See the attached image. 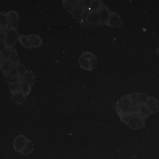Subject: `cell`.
<instances>
[{"label": "cell", "instance_id": "1", "mask_svg": "<svg viewBox=\"0 0 159 159\" xmlns=\"http://www.w3.org/2000/svg\"><path fill=\"white\" fill-rule=\"evenodd\" d=\"M121 120L133 130H138L145 126V119L139 113L134 112L132 114L120 116Z\"/></svg>", "mask_w": 159, "mask_h": 159}, {"label": "cell", "instance_id": "2", "mask_svg": "<svg viewBox=\"0 0 159 159\" xmlns=\"http://www.w3.org/2000/svg\"><path fill=\"white\" fill-rule=\"evenodd\" d=\"M78 63L82 69L87 71H92L97 66L98 59L93 53L84 52L79 57Z\"/></svg>", "mask_w": 159, "mask_h": 159}, {"label": "cell", "instance_id": "3", "mask_svg": "<svg viewBox=\"0 0 159 159\" xmlns=\"http://www.w3.org/2000/svg\"><path fill=\"white\" fill-rule=\"evenodd\" d=\"M136 109L129 95L122 97L116 104V109L119 116L132 114L136 111Z\"/></svg>", "mask_w": 159, "mask_h": 159}, {"label": "cell", "instance_id": "4", "mask_svg": "<svg viewBox=\"0 0 159 159\" xmlns=\"http://www.w3.org/2000/svg\"><path fill=\"white\" fill-rule=\"evenodd\" d=\"M19 39L18 32L16 29L8 28L5 31V38L4 42L6 47L12 48Z\"/></svg>", "mask_w": 159, "mask_h": 159}, {"label": "cell", "instance_id": "5", "mask_svg": "<svg viewBox=\"0 0 159 159\" xmlns=\"http://www.w3.org/2000/svg\"><path fill=\"white\" fill-rule=\"evenodd\" d=\"M129 96L136 107L140 105L146 104L149 98V97L144 93H132L129 94Z\"/></svg>", "mask_w": 159, "mask_h": 159}, {"label": "cell", "instance_id": "6", "mask_svg": "<svg viewBox=\"0 0 159 159\" xmlns=\"http://www.w3.org/2000/svg\"><path fill=\"white\" fill-rule=\"evenodd\" d=\"M28 140H29V139H27L24 135L20 134V135H17L14 140V150L16 152L21 153V152L25 148V147L28 142Z\"/></svg>", "mask_w": 159, "mask_h": 159}, {"label": "cell", "instance_id": "7", "mask_svg": "<svg viewBox=\"0 0 159 159\" xmlns=\"http://www.w3.org/2000/svg\"><path fill=\"white\" fill-rule=\"evenodd\" d=\"M8 20V28L16 29L19 20V16L16 11H9L6 14Z\"/></svg>", "mask_w": 159, "mask_h": 159}, {"label": "cell", "instance_id": "8", "mask_svg": "<svg viewBox=\"0 0 159 159\" xmlns=\"http://www.w3.org/2000/svg\"><path fill=\"white\" fill-rule=\"evenodd\" d=\"M112 12H111L109 9L104 5L101 9L99 11V24L100 25H106L109 17Z\"/></svg>", "mask_w": 159, "mask_h": 159}, {"label": "cell", "instance_id": "9", "mask_svg": "<svg viewBox=\"0 0 159 159\" xmlns=\"http://www.w3.org/2000/svg\"><path fill=\"white\" fill-rule=\"evenodd\" d=\"M28 38L29 40L30 44L34 48H38L42 45L43 40L42 38L36 34H30L28 35Z\"/></svg>", "mask_w": 159, "mask_h": 159}, {"label": "cell", "instance_id": "10", "mask_svg": "<svg viewBox=\"0 0 159 159\" xmlns=\"http://www.w3.org/2000/svg\"><path fill=\"white\" fill-rule=\"evenodd\" d=\"M121 24H122V20L120 16L117 13L112 12L106 25L109 26L116 27V26L120 25Z\"/></svg>", "mask_w": 159, "mask_h": 159}, {"label": "cell", "instance_id": "11", "mask_svg": "<svg viewBox=\"0 0 159 159\" xmlns=\"http://www.w3.org/2000/svg\"><path fill=\"white\" fill-rule=\"evenodd\" d=\"M27 95L22 92L20 90L12 94V100L17 104H22L25 102L27 99Z\"/></svg>", "mask_w": 159, "mask_h": 159}, {"label": "cell", "instance_id": "12", "mask_svg": "<svg viewBox=\"0 0 159 159\" xmlns=\"http://www.w3.org/2000/svg\"><path fill=\"white\" fill-rule=\"evenodd\" d=\"M14 65H14L10 59L3 60L2 63L0 64V70L6 76Z\"/></svg>", "mask_w": 159, "mask_h": 159}, {"label": "cell", "instance_id": "13", "mask_svg": "<svg viewBox=\"0 0 159 159\" xmlns=\"http://www.w3.org/2000/svg\"><path fill=\"white\" fill-rule=\"evenodd\" d=\"M86 21L91 25H100L99 12L90 11Z\"/></svg>", "mask_w": 159, "mask_h": 159}, {"label": "cell", "instance_id": "14", "mask_svg": "<svg viewBox=\"0 0 159 159\" xmlns=\"http://www.w3.org/2000/svg\"><path fill=\"white\" fill-rule=\"evenodd\" d=\"M135 112L139 113L144 119H146L148 116L152 114V111L146 104L137 106Z\"/></svg>", "mask_w": 159, "mask_h": 159}, {"label": "cell", "instance_id": "15", "mask_svg": "<svg viewBox=\"0 0 159 159\" xmlns=\"http://www.w3.org/2000/svg\"><path fill=\"white\" fill-rule=\"evenodd\" d=\"M146 104L150 108L152 113L155 112L159 110V101L153 98L149 97Z\"/></svg>", "mask_w": 159, "mask_h": 159}, {"label": "cell", "instance_id": "16", "mask_svg": "<svg viewBox=\"0 0 159 159\" xmlns=\"http://www.w3.org/2000/svg\"><path fill=\"white\" fill-rule=\"evenodd\" d=\"M22 77H23L24 81L27 83L31 86H33L35 81V76H34V72L32 71L27 70Z\"/></svg>", "mask_w": 159, "mask_h": 159}, {"label": "cell", "instance_id": "17", "mask_svg": "<svg viewBox=\"0 0 159 159\" xmlns=\"http://www.w3.org/2000/svg\"><path fill=\"white\" fill-rule=\"evenodd\" d=\"M104 4L101 1H91L89 10L93 12H99Z\"/></svg>", "mask_w": 159, "mask_h": 159}, {"label": "cell", "instance_id": "18", "mask_svg": "<svg viewBox=\"0 0 159 159\" xmlns=\"http://www.w3.org/2000/svg\"><path fill=\"white\" fill-rule=\"evenodd\" d=\"M8 29V20L6 14L0 12V29L6 30Z\"/></svg>", "mask_w": 159, "mask_h": 159}, {"label": "cell", "instance_id": "19", "mask_svg": "<svg viewBox=\"0 0 159 159\" xmlns=\"http://www.w3.org/2000/svg\"><path fill=\"white\" fill-rule=\"evenodd\" d=\"M19 42L20 43V44L24 46L25 48H32L30 42H29V40L28 38V36L25 35H20L19 36V39H18Z\"/></svg>", "mask_w": 159, "mask_h": 159}, {"label": "cell", "instance_id": "20", "mask_svg": "<svg viewBox=\"0 0 159 159\" xmlns=\"http://www.w3.org/2000/svg\"><path fill=\"white\" fill-rule=\"evenodd\" d=\"M6 80L7 83H9V84L16 83H20L24 81L23 77L22 76H6Z\"/></svg>", "mask_w": 159, "mask_h": 159}, {"label": "cell", "instance_id": "21", "mask_svg": "<svg viewBox=\"0 0 159 159\" xmlns=\"http://www.w3.org/2000/svg\"><path fill=\"white\" fill-rule=\"evenodd\" d=\"M31 88L32 86L25 81L20 83V90L24 94H25L27 96L29 94V93H30Z\"/></svg>", "mask_w": 159, "mask_h": 159}, {"label": "cell", "instance_id": "22", "mask_svg": "<svg viewBox=\"0 0 159 159\" xmlns=\"http://www.w3.org/2000/svg\"><path fill=\"white\" fill-rule=\"evenodd\" d=\"M33 149H34V144H33L32 142L29 139L28 142H27L25 148L24 149V150L21 152V154H22L24 155H28L30 153H31Z\"/></svg>", "mask_w": 159, "mask_h": 159}, {"label": "cell", "instance_id": "23", "mask_svg": "<svg viewBox=\"0 0 159 159\" xmlns=\"http://www.w3.org/2000/svg\"><path fill=\"white\" fill-rule=\"evenodd\" d=\"M11 53H12V48L7 47H6L1 52L3 60L10 59Z\"/></svg>", "mask_w": 159, "mask_h": 159}, {"label": "cell", "instance_id": "24", "mask_svg": "<svg viewBox=\"0 0 159 159\" xmlns=\"http://www.w3.org/2000/svg\"><path fill=\"white\" fill-rule=\"evenodd\" d=\"M16 70H17L18 76H23L24 73L27 70H26L24 65H22L20 62H19L18 63H17L16 65Z\"/></svg>", "mask_w": 159, "mask_h": 159}, {"label": "cell", "instance_id": "25", "mask_svg": "<svg viewBox=\"0 0 159 159\" xmlns=\"http://www.w3.org/2000/svg\"><path fill=\"white\" fill-rule=\"evenodd\" d=\"M10 60H11V61L12 62V63L14 65H16L17 63L20 62L17 52L16 50L14 47L12 48V53H11Z\"/></svg>", "mask_w": 159, "mask_h": 159}, {"label": "cell", "instance_id": "26", "mask_svg": "<svg viewBox=\"0 0 159 159\" xmlns=\"http://www.w3.org/2000/svg\"><path fill=\"white\" fill-rule=\"evenodd\" d=\"M9 89L10 93L12 94L20 90V83H14V84H9Z\"/></svg>", "mask_w": 159, "mask_h": 159}, {"label": "cell", "instance_id": "27", "mask_svg": "<svg viewBox=\"0 0 159 159\" xmlns=\"http://www.w3.org/2000/svg\"><path fill=\"white\" fill-rule=\"evenodd\" d=\"M6 76H18V74H17V70H16V65H14L11 68V70L9 71L8 74Z\"/></svg>", "mask_w": 159, "mask_h": 159}, {"label": "cell", "instance_id": "28", "mask_svg": "<svg viewBox=\"0 0 159 159\" xmlns=\"http://www.w3.org/2000/svg\"><path fill=\"white\" fill-rule=\"evenodd\" d=\"M5 38V30L0 29V41H4Z\"/></svg>", "mask_w": 159, "mask_h": 159}, {"label": "cell", "instance_id": "29", "mask_svg": "<svg viewBox=\"0 0 159 159\" xmlns=\"http://www.w3.org/2000/svg\"><path fill=\"white\" fill-rule=\"evenodd\" d=\"M6 47V45H5L4 41H0V52L2 51Z\"/></svg>", "mask_w": 159, "mask_h": 159}, {"label": "cell", "instance_id": "30", "mask_svg": "<svg viewBox=\"0 0 159 159\" xmlns=\"http://www.w3.org/2000/svg\"><path fill=\"white\" fill-rule=\"evenodd\" d=\"M2 61H3V58H2V55H1V52H0V64L2 63Z\"/></svg>", "mask_w": 159, "mask_h": 159}, {"label": "cell", "instance_id": "31", "mask_svg": "<svg viewBox=\"0 0 159 159\" xmlns=\"http://www.w3.org/2000/svg\"><path fill=\"white\" fill-rule=\"evenodd\" d=\"M157 53L158 54H159V48L157 50Z\"/></svg>", "mask_w": 159, "mask_h": 159}]
</instances>
